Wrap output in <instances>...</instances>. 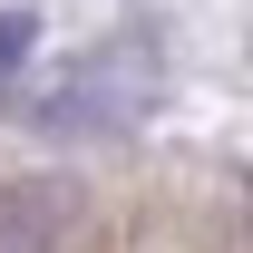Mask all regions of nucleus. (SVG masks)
Here are the masks:
<instances>
[{
    "label": "nucleus",
    "instance_id": "nucleus-1",
    "mask_svg": "<svg viewBox=\"0 0 253 253\" xmlns=\"http://www.w3.org/2000/svg\"><path fill=\"white\" fill-rule=\"evenodd\" d=\"M146 97H156V39H107V49H88L68 78L39 88L30 126L39 136H117V126H136Z\"/></svg>",
    "mask_w": 253,
    "mask_h": 253
},
{
    "label": "nucleus",
    "instance_id": "nucleus-2",
    "mask_svg": "<svg viewBox=\"0 0 253 253\" xmlns=\"http://www.w3.org/2000/svg\"><path fill=\"white\" fill-rule=\"evenodd\" d=\"M68 244H78L68 185H0V253H68Z\"/></svg>",
    "mask_w": 253,
    "mask_h": 253
},
{
    "label": "nucleus",
    "instance_id": "nucleus-3",
    "mask_svg": "<svg viewBox=\"0 0 253 253\" xmlns=\"http://www.w3.org/2000/svg\"><path fill=\"white\" fill-rule=\"evenodd\" d=\"M30 39H39V20H30V10H0V78L30 59Z\"/></svg>",
    "mask_w": 253,
    "mask_h": 253
}]
</instances>
